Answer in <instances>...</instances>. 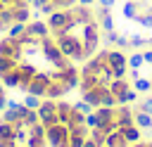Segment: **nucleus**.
Instances as JSON below:
<instances>
[{"mask_svg":"<svg viewBox=\"0 0 152 147\" xmlns=\"http://www.w3.org/2000/svg\"><path fill=\"white\" fill-rule=\"evenodd\" d=\"M40 102H43V100H40V97H36V95H26V100H24V104H26L28 109H38V107H40Z\"/></svg>","mask_w":152,"mask_h":147,"instance_id":"9b49d317","label":"nucleus"},{"mask_svg":"<svg viewBox=\"0 0 152 147\" xmlns=\"http://www.w3.org/2000/svg\"><path fill=\"white\" fill-rule=\"evenodd\" d=\"M128 147H147V142H140V140H138V142H133V145H128Z\"/></svg>","mask_w":152,"mask_h":147,"instance_id":"a211bd4d","label":"nucleus"},{"mask_svg":"<svg viewBox=\"0 0 152 147\" xmlns=\"http://www.w3.org/2000/svg\"><path fill=\"white\" fill-rule=\"evenodd\" d=\"M135 2H140V0H135Z\"/></svg>","mask_w":152,"mask_h":147,"instance_id":"412c9836","label":"nucleus"},{"mask_svg":"<svg viewBox=\"0 0 152 147\" xmlns=\"http://www.w3.org/2000/svg\"><path fill=\"white\" fill-rule=\"evenodd\" d=\"M128 43H131V47H145V45H150V38H142V36H131V38H128Z\"/></svg>","mask_w":152,"mask_h":147,"instance_id":"9d476101","label":"nucleus"},{"mask_svg":"<svg viewBox=\"0 0 152 147\" xmlns=\"http://www.w3.org/2000/svg\"><path fill=\"white\" fill-rule=\"evenodd\" d=\"M78 0H31V7H36L40 14H52L57 9H66L74 7Z\"/></svg>","mask_w":152,"mask_h":147,"instance_id":"f03ea898","label":"nucleus"},{"mask_svg":"<svg viewBox=\"0 0 152 147\" xmlns=\"http://www.w3.org/2000/svg\"><path fill=\"white\" fill-rule=\"evenodd\" d=\"M133 121L140 130H150L152 128V114L147 111H140V109H133Z\"/></svg>","mask_w":152,"mask_h":147,"instance_id":"20e7f679","label":"nucleus"},{"mask_svg":"<svg viewBox=\"0 0 152 147\" xmlns=\"http://www.w3.org/2000/svg\"><path fill=\"white\" fill-rule=\"evenodd\" d=\"M78 2H81V5H93L95 0H78Z\"/></svg>","mask_w":152,"mask_h":147,"instance_id":"6ab92c4d","label":"nucleus"},{"mask_svg":"<svg viewBox=\"0 0 152 147\" xmlns=\"http://www.w3.org/2000/svg\"><path fill=\"white\" fill-rule=\"evenodd\" d=\"M74 107H76V109H78V111H83V114H86V116H88V114H90V111H93V109H95V107H90V104H88V102H83V100H81V102H76V104H74Z\"/></svg>","mask_w":152,"mask_h":147,"instance_id":"ddd939ff","label":"nucleus"},{"mask_svg":"<svg viewBox=\"0 0 152 147\" xmlns=\"http://www.w3.org/2000/svg\"><path fill=\"white\" fill-rule=\"evenodd\" d=\"M131 85H133V88H135L138 92H150V90H152V78H145V76H138V78H135V81H133Z\"/></svg>","mask_w":152,"mask_h":147,"instance_id":"0eeeda50","label":"nucleus"},{"mask_svg":"<svg viewBox=\"0 0 152 147\" xmlns=\"http://www.w3.org/2000/svg\"><path fill=\"white\" fill-rule=\"evenodd\" d=\"M145 66V59H142V50L140 52H133L128 57V69H142Z\"/></svg>","mask_w":152,"mask_h":147,"instance_id":"6e6552de","label":"nucleus"},{"mask_svg":"<svg viewBox=\"0 0 152 147\" xmlns=\"http://www.w3.org/2000/svg\"><path fill=\"white\" fill-rule=\"evenodd\" d=\"M5 107H7V95H5V85L0 81V114L5 111Z\"/></svg>","mask_w":152,"mask_h":147,"instance_id":"4468645a","label":"nucleus"},{"mask_svg":"<svg viewBox=\"0 0 152 147\" xmlns=\"http://www.w3.org/2000/svg\"><path fill=\"white\" fill-rule=\"evenodd\" d=\"M135 109H140V111H147V114H152V95H150V97H145V100H142V102H140V104H138Z\"/></svg>","mask_w":152,"mask_h":147,"instance_id":"f8f14e48","label":"nucleus"},{"mask_svg":"<svg viewBox=\"0 0 152 147\" xmlns=\"http://www.w3.org/2000/svg\"><path fill=\"white\" fill-rule=\"evenodd\" d=\"M83 147H102L100 142H95L93 138H86V142H83Z\"/></svg>","mask_w":152,"mask_h":147,"instance_id":"dca6fc26","label":"nucleus"},{"mask_svg":"<svg viewBox=\"0 0 152 147\" xmlns=\"http://www.w3.org/2000/svg\"><path fill=\"white\" fill-rule=\"evenodd\" d=\"M97 5H102V7H114L116 0H97Z\"/></svg>","mask_w":152,"mask_h":147,"instance_id":"f3484780","label":"nucleus"},{"mask_svg":"<svg viewBox=\"0 0 152 147\" xmlns=\"http://www.w3.org/2000/svg\"><path fill=\"white\" fill-rule=\"evenodd\" d=\"M150 45H152V38H150Z\"/></svg>","mask_w":152,"mask_h":147,"instance_id":"aec40b11","label":"nucleus"},{"mask_svg":"<svg viewBox=\"0 0 152 147\" xmlns=\"http://www.w3.org/2000/svg\"><path fill=\"white\" fill-rule=\"evenodd\" d=\"M31 17V0H0V33H7L17 24H26Z\"/></svg>","mask_w":152,"mask_h":147,"instance_id":"f257e3e1","label":"nucleus"},{"mask_svg":"<svg viewBox=\"0 0 152 147\" xmlns=\"http://www.w3.org/2000/svg\"><path fill=\"white\" fill-rule=\"evenodd\" d=\"M88 138H93L95 142H100V145H104V138H107V133H104L102 128H90V133H88Z\"/></svg>","mask_w":152,"mask_h":147,"instance_id":"1a4fd4ad","label":"nucleus"},{"mask_svg":"<svg viewBox=\"0 0 152 147\" xmlns=\"http://www.w3.org/2000/svg\"><path fill=\"white\" fill-rule=\"evenodd\" d=\"M119 130L124 133V138H126V140H128L131 145H133V142H138V140L142 138V130H140V128H138L135 123H133V126H126V128H119Z\"/></svg>","mask_w":152,"mask_h":147,"instance_id":"423d86ee","label":"nucleus"},{"mask_svg":"<svg viewBox=\"0 0 152 147\" xmlns=\"http://www.w3.org/2000/svg\"><path fill=\"white\" fill-rule=\"evenodd\" d=\"M128 145H131V142H128V140L124 138V133L116 128V130H112V133L104 138V145H102V147H128Z\"/></svg>","mask_w":152,"mask_h":147,"instance_id":"7ed1b4c3","label":"nucleus"},{"mask_svg":"<svg viewBox=\"0 0 152 147\" xmlns=\"http://www.w3.org/2000/svg\"><path fill=\"white\" fill-rule=\"evenodd\" d=\"M128 88H131V81H128V78H114V81L109 83V90L114 92V97H116V100H119Z\"/></svg>","mask_w":152,"mask_h":147,"instance_id":"39448f33","label":"nucleus"},{"mask_svg":"<svg viewBox=\"0 0 152 147\" xmlns=\"http://www.w3.org/2000/svg\"><path fill=\"white\" fill-rule=\"evenodd\" d=\"M142 59H145V64L152 66V50H142Z\"/></svg>","mask_w":152,"mask_h":147,"instance_id":"2eb2a0df","label":"nucleus"}]
</instances>
